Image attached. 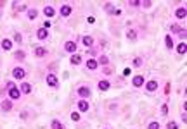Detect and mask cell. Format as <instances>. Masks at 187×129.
Here are the masks:
<instances>
[{"instance_id": "484cf974", "label": "cell", "mask_w": 187, "mask_h": 129, "mask_svg": "<svg viewBox=\"0 0 187 129\" xmlns=\"http://www.w3.org/2000/svg\"><path fill=\"white\" fill-rule=\"evenodd\" d=\"M36 14H38V10H36V9H29V10H28V17H29L31 21L36 17Z\"/></svg>"}, {"instance_id": "d6986e66", "label": "cell", "mask_w": 187, "mask_h": 129, "mask_svg": "<svg viewBox=\"0 0 187 129\" xmlns=\"http://www.w3.org/2000/svg\"><path fill=\"white\" fill-rule=\"evenodd\" d=\"M21 93L29 95V93H31V84H29V83H23V84H21Z\"/></svg>"}, {"instance_id": "ba28073f", "label": "cell", "mask_w": 187, "mask_h": 129, "mask_svg": "<svg viewBox=\"0 0 187 129\" xmlns=\"http://www.w3.org/2000/svg\"><path fill=\"white\" fill-rule=\"evenodd\" d=\"M88 109H90V105H88L87 100H80L78 102V110L80 112H88Z\"/></svg>"}, {"instance_id": "ac0fdd59", "label": "cell", "mask_w": 187, "mask_h": 129, "mask_svg": "<svg viewBox=\"0 0 187 129\" xmlns=\"http://www.w3.org/2000/svg\"><path fill=\"white\" fill-rule=\"evenodd\" d=\"M97 60H94V59H90V60H87V69H90V71H95L97 69Z\"/></svg>"}, {"instance_id": "f1b7e54d", "label": "cell", "mask_w": 187, "mask_h": 129, "mask_svg": "<svg viewBox=\"0 0 187 129\" xmlns=\"http://www.w3.org/2000/svg\"><path fill=\"white\" fill-rule=\"evenodd\" d=\"M14 41L16 43H21L23 41V34L21 33H14Z\"/></svg>"}, {"instance_id": "ab89813d", "label": "cell", "mask_w": 187, "mask_h": 129, "mask_svg": "<svg viewBox=\"0 0 187 129\" xmlns=\"http://www.w3.org/2000/svg\"><path fill=\"white\" fill-rule=\"evenodd\" d=\"M144 7H151V0H146L144 2Z\"/></svg>"}, {"instance_id": "e0dca14e", "label": "cell", "mask_w": 187, "mask_h": 129, "mask_svg": "<svg viewBox=\"0 0 187 129\" xmlns=\"http://www.w3.org/2000/svg\"><path fill=\"white\" fill-rule=\"evenodd\" d=\"M82 41H83V45H85L87 48H90V47L94 45V38H92V36H83Z\"/></svg>"}, {"instance_id": "1f68e13d", "label": "cell", "mask_w": 187, "mask_h": 129, "mask_svg": "<svg viewBox=\"0 0 187 129\" xmlns=\"http://www.w3.org/2000/svg\"><path fill=\"white\" fill-rule=\"evenodd\" d=\"M166 129H179V126H177V122H175V121H172V122H168V124H166Z\"/></svg>"}, {"instance_id": "836d02e7", "label": "cell", "mask_w": 187, "mask_h": 129, "mask_svg": "<svg viewBox=\"0 0 187 129\" xmlns=\"http://www.w3.org/2000/svg\"><path fill=\"white\" fill-rule=\"evenodd\" d=\"M104 9H106V10H108V12H113V14H114V7H113V5H111V3H108V5H106V7H104Z\"/></svg>"}, {"instance_id": "d590c367", "label": "cell", "mask_w": 187, "mask_h": 129, "mask_svg": "<svg viewBox=\"0 0 187 129\" xmlns=\"http://www.w3.org/2000/svg\"><path fill=\"white\" fill-rule=\"evenodd\" d=\"M130 5H132V7H139V5H140V0H132Z\"/></svg>"}, {"instance_id": "6da1fadb", "label": "cell", "mask_w": 187, "mask_h": 129, "mask_svg": "<svg viewBox=\"0 0 187 129\" xmlns=\"http://www.w3.org/2000/svg\"><path fill=\"white\" fill-rule=\"evenodd\" d=\"M21 98V90H17V86L9 88V100H19Z\"/></svg>"}, {"instance_id": "f546056e", "label": "cell", "mask_w": 187, "mask_h": 129, "mask_svg": "<svg viewBox=\"0 0 187 129\" xmlns=\"http://www.w3.org/2000/svg\"><path fill=\"white\" fill-rule=\"evenodd\" d=\"M147 129H160V122H158V121H153V122L147 126Z\"/></svg>"}, {"instance_id": "e575fe53", "label": "cell", "mask_w": 187, "mask_h": 129, "mask_svg": "<svg viewBox=\"0 0 187 129\" xmlns=\"http://www.w3.org/2000/svg\"><path fill=\"white\" fill-rule=\"evenodd\" d=\"M161 114H163V115H166V114H168V105H166V103L161 107Z\"/></svg>"}, {"instance_id": "8d00e7d4", "label": "cell", "mask_w": 187, "mask_h": 129, "mask_svg": "<svg viewBox=\"0 0 187 129\" xmlns=\"http://www.w3.org/2000/svg\"><path fill=\"white\" fill-rule=\"evenodd\" d=\"M130 74H132V69H130V67H127V69L123 71V76H130Z\"/></svg>"}, {"instance_id": "8fae6325", "label": "cell", "mask_w": 187, "mask_h": 129, "mask_svg": "<svg viewBox=\"0 0 187 129\" xmlns=\"http://www.w3.org/2000/svg\"><path fill=\"white\" fill-rule=\"evenodd\" d=\"M99 90H102V91H108L109 88H111V83L108 81V79H102V81H99Z\"/></svg>"}, {"instance_id": "cb8c5ba5", "label": "cell", "mask_w": 187, "mask_h": 129, "mask_svg": "<svg viewBox=\"0 0 187 129\" xmlns=\"http://www.w3.org/2000/svg\"><path fill=\"white\" fill-rule=\"evenodd\" d=\"M50 128H52V129H64V126H62V122H61V121L54 119V121H52V124H50Z\"/></svg>"}, {"instance_id": "f35d334b", "label": "cell", "mask_w": 187, "mask_h": 129, "mask_svg": "<svg viewBox=\"0 0 187 129\" xmlns=\"http://www.w3.org/2000/svg\"><path fill=\"white\" fill-rule=\"evenodd\" d=\"M102 72H104V74H111V69H109V67H104Z\"/></svg>"}, {"instance_id": "8992f818", "label": "cell", "mask_w": 187, "mask_h": 129, "mask_svg": "<svg viewBox=\"0 0 187 129\" xmlns=\"http://www.w3.org/2000/svg\"><path fill=\"white\" fill-rule=\"evenodd\" d=\"M64 50L69 52V53H75V52H76V43H75V41H66Z\"/></svg>"}, {"instance_id": "7a4b0ae2", "label": "cell", "mask_w": 187, "mask_h": 129, "mask_svg": "<svg viewBox=\"0 0 187 129\" xmlns=\"http://www.w3.org/2000/svg\"><path fill=\"white\" fill-rule=\"evenodd\" d=\"M12 76H14L16 79H24L26 71H24L23 67H14V69H12Z\"/></svg>"}, {"instance_id": "74e56055", "label": "cell", "mask_w": 187, "mask_h": 129, "mask_svg": "<svg viewBox=\"0 0 187 129\" xmlns=\"http://www.w3.org/2000/svg\"><path fill=\"white\" fill-rule=\"evenodd\" d=\"M16 7H17V5H16ZM17 10H19V12H23V10H26V5H19V7H17Z\"/></svg>"}, {"instance_id": "9a60e30c", "label": "cell", "mask_w": 187, "mask_h": 129, "mask_svg": "<svg viewBox=\"0 0 187 129\" xmlns=\"http://www.w3.org/2000/svg\"><path fill=\"white\" fill-rule=\"evenodd\" d=\"M12 109V102L9 100V98H5L3 102H2V110H5V112H9Z\"/></svg>"}, {"instance_id": "9c48e42d", "label": "cell", "mask_w": 187, "mask_h": 129, "mask_svg": "<svg viewBox=\"0 0 187 129\" xmlns=\"http://www.w3.org/2000/svg\"><path fill=\"white\" fill-rule=\"evenodd\" d=\"M186 16H187L186 7H179V9L175 10V17H177V19H186Z\"/></svg>"}, {"instance_id": "d4e9b609", "label": "cell", "mask_w": 187, "mask_h": 129, "mask_svg": "<svg viewBox=\"0 0 187 129\" xmlns=\"http://www.w3.org/2000/svg\"><path fill=\"white\" fill-rule=\"evenodd\" d=\"M14 57H16L17 60H24V57H26V53H24L23 50H17V52L14 53Z\"/></svg>"}, {"instance_id": "44dd1931", "label": "cell", "mask_w": 187, "mask_h": 129, "mask_svg": "<svg viewBox=\"0 0 187 129\" xmlns=\"http://www.w3.org/2000/svg\"><path fill=\"white\" fill-rule=\"evenodd\" d=\"M2 48H3V50H10V48H12V41L7 40V38H3V40H2Z\"/></svg>"}, {"instance_id": "603a6c76", "label": "cell", "mask_w": 187, "mask_h": 129, "mask_svg": "<svg viewBox=\"0 0 187 129\" xmlns=\"http://www.w3.org/2000/svg\"><path fill=\"white\" fill-rule=\"evenodd\" d=\"M45 53H47V50H45L43 47H36V48H35V55H36V57H43Z\"/></svg>"}, {"instance_id": "5b68a950", "label": "cell", "mask_w": 187, "mask_h": 129, "mask_svg": "<svg viewBox=\"0 0 187 129\" xmlns=\"http://www.w3.org/2000/svg\"><path fill=\"white\" fill-rule=\"evenodd\" d=\"M47 36H49V31H47L45 28H38V31H36V38H38V40H47Z\"/></svg>"}, {"instance_id": "d6a6232c", "label": "cell", "mask_w": 187, "mask_h": 129, "mask_svg": "<svg viewBox=\"0 0 187 129\" xmlns=\"http://www.w3.org/2000/svg\"><path fill=\"white\" fill-rule=\"evenodd\" d=\"M71 121L78 122V121H80V114H78V112H73V114H71Z\"/></svg>"}, {"instance_id": "277c9868", "label": "cell", "mask_w": 187, "mask_h": 129, "mask_svg": "<svg viewBox=\"0 0 187 129\" xmlns=\"http://www.w3.org/2000/svg\"><path fill=\"white\" fill-rule=\"evenodd\" d=\"M132 84H134L135 88H140V86H144V84H146V79H144V76H135V78L132 79Z\"/></svg>"}, {"instance_id": "4316f807", "label": "cell", "mask_w": 187, "mask_h": 129, "mask_svg": "<svg viewBox=\"0 0 187 129\" xmlns=\"http://www.w3.org/2000/svg\"><path fill=\"white\" fill-rule=\"evenodd\" d=\"M97 64H101V66H108V64H109V59H108L106 55H102V57L97 60Z\"/></svg>"}, {"instance_id": "ffe728a7", "label": "cell", "mask_w": 187, "mask_h": 129, "mask_svg": "<svg viewBox=\"0 0 187 129\" xmlns=\"http://www.w3.org/2000/svg\"><path fill=\"white\" fill-rule=\"evenodd\" d=\"M165 43H166V48H168V50H172V48H173V45H175V43H173V38H172L170 34H166Z\"/></svg>"}, {"instance_id": "4fadbf2b", "label": "cell", "mask_w": 187, "mask_h": 129, "mask_svg": "<svg viewBox=\"0 0 187 129\" xmlns=\"http://www.w3.org/2000/svg\"><path fill=\"white\" fill-rule=\"evenodd\" d=\"M43 14H45V17H54L55 10H54V7H52V5H47V7L43 9Z\"/></svg>"}, {"instance_id": "52a82bcc", "label": "cell", "mask_w": 187, "mask_h": 129, "mask_svg": "<svg viewBox=\"0 0 187 129\" xmlns=\"http://www.w3.org/2000/svg\"><path fill=\"white\" fill-rule=\"evenodd\" d=\"M146 90H147V91H156V90H158V81H156V79L147 81V83H146Z\"/></svg>"}, {"instance_id": "4dcf8cb0", "label": "cell", "mask_w": 187, "mask_h": 129, "mask_svg": "<svg viewBox=\"0 0 187 129\" xmlns=\"http://www.w3.org/2000/svg\"><path fill=\"white\" fill-rule=\"evenodd\" d=\"M134 66H135V67H140V66H142V59H140V57H135V59H134Z\"/></svg>"}, {"instance_id": "7c38bea8", "label": "cell", "mask_w": 187, "mask_h": 129, "mask_svg": "<svg viewBox=\"0 0 187 129\" xmlns=\"http://www.w3.org/2000/svg\"><path fill=\"white\" fill-rule=\"evenodd\" d=\"M71 12H73L71 5H62V7H61V16H62V17H68Z\"/></svg>"}, {"instance_id": "7402d4cb", "label": "cell", "mask_w": 187, "mask_h": 129, "mask_svg": "<svg viewBox=\"0 0 187 129\" xmlns=\"http://www.w3.org/2000/svg\"><path fill=\"white\" fill-rule=\"evenodd\" d=\"M177 52H179L180 55H186V52H187V45H186V41H184V43H179V47H177Z\"/></svg>"}, {"instance_id": "2e32d148", "label": "cell", "mask_w": 187, "mask_h": 129, "mask_svg": "<svg viewBox=\"0 0 187 129\" xmlns=\"http://www.w3.org/2000/svg\"><path fill=\"white\" fill-rule=\"evenodd\" d=\"M127 38H128L130 41H135V40H137V31H135V29H128V31H127Z\"/></svg>"}, {"instance_id": "3957f363", "label": "cell", "mask_w": 187, "mask_h": 129, "mask_svg": "<svg viewBox=\"0 0 187 129\" xmlns=\"http://www.w3.org/2000/svg\"><path fill=\"white\" fill-rule=\"evenodd\" d=\"M78 95H80L82 98H88V97L92 95V91H90L88 86H80V88H78Z\"/></svg>"}, {"instance_id": "83f0119b", "label": "cell", "mask_w": 187, "mask_h": 129, "mask_svg": "<svg viewBox=\"0 0 187 129\" xmlns=\"http://www.w3.org/2000/svg\"><path fill=\"white\" fill-rule=\"evenodd\" d=\"M170 29H172L173 33H179V34L182 33V28H180V26H177V24H172V26H170Z\"/></svg>"}, {"instance_id": "30bf717a", "label": "cell", "mask_w": 187, "mask_h": 129, "mask_svg": "<svg viewBox=\"0 0 187 129\" xmlns=\"http://www.w3.org/2000/svg\"><path fill=\"white\" fill-rule=\"evenodd\" d=\"M47 84H49L50 88H55V86H57V78H55L54 74H49V76H47Z\"/></svg>"}, {"instance_id": "5bb4252c", "label": "cell", "mask_w": 187, "mask_h": 129, "mask_svg": "<svg viewBox=\"0 0 187 129\" xmlns=\"http://www.w3.org/2000/svg\"><path fill=\"white\" fill-rule=\"evenodd\" d=\"M69 60H71L73 66H80V64H82V55H80V53H73V57H71Z\"/></svg>"}]
</instances>
